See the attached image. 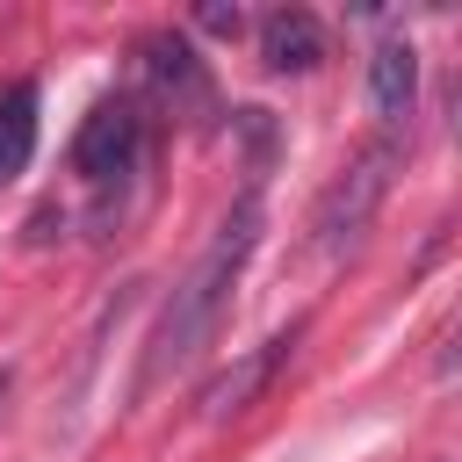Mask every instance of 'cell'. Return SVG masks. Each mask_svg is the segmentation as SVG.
I'll return each instance as SVG.
<instances>
[{
    "mask_svg": "<svg viewBox=\"0 0 462 462\" xmlns=\"http://www.w3.org/2000/svg\"><path fill=\"white\" fill-rule=\"evenodd\" d=\"M260 58L267 72H318L325 65V29L310 7H274L260 22Z\"/></svg>",
    "mask_w": 462,
    "mask_h": 462,
    "instance_id": "8992f818",
    "label": "cell"
},
{
    "mask_svg": "<svg viewBox=\"0 0 462 462\" xmlns=\"http://www.w3.org/2000/svg\"><path fill=\"white\" fill-rule=\"evenodd\" d=\"M390 137L383 144H368V152H354L346 166H339V180L318 195V217H310V231H318V245L332 253V245H354L361 238V224H368V209L383 202V188H390Z\"/></svg>",
    "mask_w": 462,
    "mask_h": 462,
    "instance_id": "3957f363",
    "label": "cell"
},
{
    "mask_svg": "<svg viewBox=\"0 0 462 462\" xmlns=\"http://www.w3.org/2000/svg\"><path fill=\"white\" fill-rule=\"evenodd\" d=\"M253 245H260V195L245 188V195L231 202V217L217 224V238L195 253V267L173 282V296H166V310H159V325H152V339H144L137 397H144V390H159L166 375H180V368L209 346V332H217V318L231 310V289H238V274H245Z\"/></svg>",
    "mask_w": 462,
    "mask_h": 462,
    "instance_id": "6da1fadb",
    "label": "cell"
},
{
    "mask_svg": "<svg viewBox=\"0 0 462 462\" xmlns=\"http://www.w3.org/2000/svg\"><path fill=\"white\" fill-rule=\"evenodd\" d=\"M144 79L173 101V116L188 108V116L202 123V116L217 108V101H209V72L195 65V51H188L180 36H152V43H144Z\"/></svg>",
    "mask_w": 462,
    "mask_h": 462,
    "instance_id": "5b68a950",
    "label": "cell"
},
{
    "mask_svg": "<svg viewBox=\"0 0 462 462\" xmlns=\"http://www.w3.org/2000/svg\"><path fill=\"white\" fill-rule=\"evenodd\" d=\"M411 101H419V58H411L404 36H390V43H375V58H368V108H375L383 123H404Z\"/></svg>",
    "mask_w": 462,
    "mask_h": 462,
    "instance_id": "52a82bcc",
    "label": "cell"
},
{
    "mask_svg": "<svg viewBox=\"0 0 462 462\" xmlns=\"http://www.w3.org/2000/svg\"><path fill=\"white\" fill-rule=\"evenodd\" d=\"M36 152V87L29 79H7L0 87V180H14Z\"/></svg>",
    "mask_w": 462,
    "mask_h": 462,
    "instance_id": "ba28073f",
    "label": "cell"
},
{
    "mask_svg": "<svg viewBox=\"0 0 462 462\" xmlns=\"http://www.w3.org/2000/svg\"><path fill=\"white\" fill-rule=\"evenodd\" d=\"M0 397H7V375H0Z\"/></svg>",
    "mask_w": 462,
    "mask_h": 462,
    "instance_id": "9c48e42d",
    "label": "cell"
},
{
    "mask_svg": "<svg viewBox=\"0 0 462 462\" xmlns=\"http://www.w3.org/2000/svg\"><path fill=\"white\" fill-rule=\"evenodd\" d=\"M296 346V332H282V339H267V346H253V354H238L231 368H217L209 383H202V419L209 426H224V419H238L260 390H267V375L282 368V354Z\"/></svg>",
    "mask_w": 462,
    "mask_h": 462,
    "instance_id": "277c9868",
    "label": "cell"
},
{
    "mask_svg": "<svg viewBox=\"0 0 462 462\" xmlns=\"http://www.w3.org/2000/svg\"><path fill=\"white\" fill-rule=\"evenodd\" d=\"M72 173L101 195V217L116 209V188L144 173V108L137 94H101L72 137Z\"/></svg>",
    "mask_w": 462,
    "mask_h": 462,
    "instance_id": "7a4b0ae2",
    "label": "cell"
}]
</instances>
